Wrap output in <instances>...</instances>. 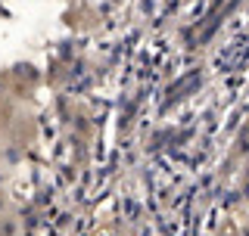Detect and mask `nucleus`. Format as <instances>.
Returning a JSON list of instances; mask_svg holds the SVG:
<instances>
[{
	"mask_svg": "<svg viewBox=\"0 0 249 236\" xmlns=\"http://www.w3.org/2000/svg\"><path fill=\"white\" fill-rule=\"evenodd\" d=\"M3 208H6V196L0 193V215H3Z\"/></svg>",
	"mask_w": 249,
	"mask_h": 236,
	"instance_id": "f257e3e1",
	"label": "nucleus"
}]
</instances>
